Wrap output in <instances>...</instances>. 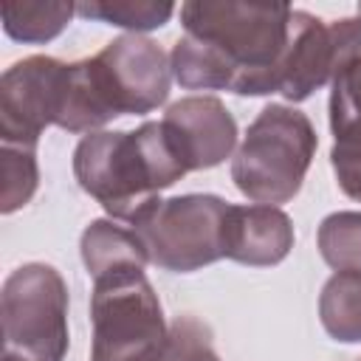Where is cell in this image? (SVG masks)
Segmentation results:
<instances>
[{"label":"cell","mask_w":361,"mask_h":361,"mask_svg":"<svg viewBox=\"0 0 361 361\" xmlns=\"http://www.w3.org/2000/svg\"><path fill=\"white\" fill-rule=\"evenodd\" d=\"M290 17L288 3H183V37L169 54L175 82L186 90H231L237 96L279 93Z\"/></svg>","instance_id":"6da1fadb"},{"label":"cell","mask_w":361,"mask_h":361,"mask_svg":"<svg viewBox=\"0 0 361 361\" xmlns=\"http://www.w3.org/2000/svg\"><path fill=\"white\" fill-rule=\"evenodd\" d=\"M73 175L113 220L133 226L161 200V189L186 175V166L164 124L144 121L130 133L99 130L82 135L73 149Z\"/></svg>","instance_id":"7a4b0ae2"},{"label":"cell","mask_w":361,"mask_h":361,"mask_svg":"<svg viewBox=\"0 0 361 361\" xmlns=\"http://www.w3.org/2000/svg\"><path fill=\"white\" fill-rule=\"evenodd\" d=\"M316 147L319 135L302 110L268 104L248 124L231 158V180L254 203H288L299 195Z\"/></svg>","instance_id":"3957f363"},{"label":"cell","mask_w":361,"mask_h":361,"mask_svg":"<svg viewBox=\"0 0 361 361\" xmlns=\"http://www.w3.org/2000/svg\"><path fill=\"white\" fill-rule=\"evenodd\" d=\"M90 361H161L166 322L144 268H124L93 279Z\"/></svg>","instance_id":"277c9868"},{"label":"cell","mask_w":361,"mask_h":361,"mask_svg":"<svg viewBox=\"0 0 361 361\" xmlns=\"http://www.w3.org/2000/svg\"><path fill=\"white\" fill-rule=\"evenodd\" d=\"M3 355L17 361H65L68 355V285L54 265L14 268L0 293Z\"/></svg>","instance_id":"5b68a950"},{"label":"cell","mask_w":361,"mask_h":361,"mask_svg":"<svg viewBox=\"0 0 361 361\" xmlns=\"http://www.w3.org/2000/svg\"><path fill=\"white\" fill-rule=\"evenodd\" d=\"M228 209L231 203L217 195H178L158 200L133 228L152 265L192 274L223 259Z\"/></svg>","instance_id":"8992f818"},{"label":"cell","mask_w":361,"mask_h":361,"mask_svg":"<svg viewBox=\"0 0 361 361\" xmlns=\"http://www.w3.org/2000/svg\"><path fill=\"white\" fill-rule=\"evenodd\" d=\"M361 59V17L319 20L293 8L290 37L279 68V93L288 102H305L353 62Z\"/></svg>","instance_id":"52a82bcc"},{"label":"cell","mask_w":361,"mask_h":361,"mask_svg":"<svg viewBox=\"0 0 361 361\" xmlns=\"http://www.w3.org/2000/svg\"><path fill=\"white\" fill-rule=\"evenodd\" d=\"M90 59L116 116H144L166 102L172 68L155 39L121 34Z\"/></svg>","instance_id":"ba28073f"},{"label":"cell","mask_w":361,"mask_h":361,"mask_svg":"<svg viewBox=\"0 0 361 361\" xmlns=\"http://www.w3.org/2000/svg\"><path fill=\"white\" fill-rule=\"evenodd\" d=\"M68 62L54 56H25L0 76V141L34 147L62 110Z\"/></svg>","instance_id":"9c48e42d"},{"label":"cell","mask_w":361,"mask_h":361,"mask_svg":"<svg viewBox=\"0 0 361 361\" xmlns=\"http://www.w3.org/2000/svg\"><path fill=\"white\" fill-rule=\"evenodd\" d=\"M186 172L223 164L237 144V121L217 96H186L161 118Z\"/></svg>","instance_id":"30bf717a"},{"label":"cell","mask_w":361,"mask_h":361,"mask_svg":"<svg viewBox=\"0 0 361 361\" xmlns=\"http://www.w3.org/2000/svg\"><path fill=\"white\" fill-rule=\"evenodd\" d=\"M293 220L279 206H234L226 217L223 257L251 268L279 265L293 248Z\"/></svg>","instance_id":"8fae6325"},{"label":"cell","mask_w":361,"mask_h":361,"mask_svg":"<svg viewBox=\"0 0 361 361\" xmlns=\"http://www.w3.org/2000/svg\"><path fill=\"white\" fill-rule=\"evenodd\" d=\"M82 262L90 274V279H99L113 271L124 268H147L149 254L135 234V228L116 226L113 220H90V226L82 231L79 240Z\"/></svg>","instance_id":"7c38bea8"},{"label":"cell","mask_w":361,"mask_h":361,"mask_svg":"<svg viewBox=\"0 0 361 361\" xmlns=\"http://www.w3.org/2000/svg\"><path fill=\"white\" fill-rule=\"evenodd\" d=\"M0 14H3V31L11 39L39 45V42H51L68 28L71 17L76 14V6L65 0L6 3Z\"/></svg>","instance_id":"4fadbf2b"},{"label":"cell","mask_w":361,"mask_h":361,"mask_svg":"<svg viewBox=\"0 0 361 361\" xmlns=\"http://www.w3.org/2000/svg\"><path fill=\"white\" fill-rule=\"evenodd\" d=\"M319 319L327 336L344 344L361 341V276L333 274L319 296Z\"/></svg>","instance_id":"5bb4252c"},{"label":"cell","mask_w":361,"mask_h":361,"mask_svg":"<svg viewBox=\"0 0 361 361\" xmlns=\"http://www.w3.org/2000/svg\"><path fill=\"white\" fill-rule=\"evenodd\" d=\"M316 245L336 274L361 276V212H333L322 220Z\"/></svg>","instance_id":"9a60e30c"},{"label":"cell","mask_w":361,"mask_h":361,"mask_svg":"<svg viewBox=\"0 0 361 361\" xmlns=\"http://www.w3.org/2000/svg\"><path fill=\"white\" fill-rule=\"evenodd\" d=\"M79 17L99 20L107 25L127 28L130 34L152 31L169 23L175 14V3H155V0H90L76 6Z\"/></svg>","instance_id":"2e32d148"},{"label":"cell","mask_w":361,"mask_h":361,"mask_svg":"<svg viewBox=\"0 0 361 361\" xmlns=\"http://www.w3.org/2000/svg\"><path fill=\"white\" fill-rule=\"evenodd\" d=\"M0 212L11 214L23 209L37 186H39V166H37V149L34 147H20V144H3L0 147Z\"/></svg>","instance_id":"e0dca14e"},{"label":"cell","mask_w":361,"mask_h":361,"mask_svg":"<svg viewBox=\"0 0 361 361\" xmlns=\"http://www.w3.org/2000/svg\"><path fill=\"white\" fill-rule=\"evenodd\" d=\"M330 130L336 144H361V59L330 85Z\"/></svg>","instance_id":"ac0fdd59"},{"label":"cell","mask_w":361,"mask_h":361,"mask_svg":"<svg viewBox=\"0 0 361 361\" xmlns=\"http://www.w3.org/2000/svg\"><path fill=\"white\" fill-rule=\"evenodd\" d=\"M161 361H220L212 347V330L195 316H178L169 327Z\"/></svg>","instance_id":"d6986e66"},{"label":"cell","mask_w":361,"mask_h":361,"mask_svg":"<svg viewBox=\"0 0 361 361\" xmlns=\"http://www.w3.org/2000/svg\"><path fill=\"white\" fill-rule=\"evenodd\" d=\"M330 164L338 180V189L361 203V144H333Z\"/></svg>","instance_id":"ffe728a7"},{"label":"cell","mask_w":361,"mask_h":361,"mask_svg":"<svg viewBox=\"0 0 361 361\" xmlns=\"http://www.w3.org/2000/svg\"><path fill=\"white\" fill-rule=\"evenodd\" d=\"M3 361H17V358H11V355H3Z\"/></svg>","instance_id":"44dd1931"},{"label":"cell","mask_w":361,"mask_h":361,"mask_svg":"<svg viewBox=\"0 0 361 361\" xmlns=\"http://www.w3.org/2000/svg\"><path fill=\"white\" fill-rule=\"evenodd\" d=\"M358 17H361V3H358Z\"/></svg>","instance_id":"7402d4cb"},{"label":"cell","mask_w":361,"mask_h":361,"mask_svg":"<svg viewBox=\"0 0 361 361\" xmlns=\"http://www.w3.org/2000/svg\"><path fill=\"white\" fill-rule=\"evenodd\" d=\"M358 361H361V358H358Z\"/></svg>","instance_id":"603a6c76"}]
</instances>
